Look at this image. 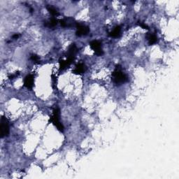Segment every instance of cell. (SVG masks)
Listing matches in <instances>:
<instances>
[{"label": "cell", "mask_w": 179, "mask_h": 179, "mask_svg": "<svg viewBox=\"0 0 179 179\" xmlns=\"http://www.w3.org/2000/svg\"><path fill=\"white\" fill-rule=\"evenodd\" d=\"M112 80L116 85H121L127 81V76L122 71L120 66H116L112 73Z\"/></svg>", "instance_id": "1"}, {"label": "cell", "mask_w": 179, "mask_h": 179, "mask_svg": "<svg viewBox=\"0 0 179 179\" xmlns=\"http://www.w3.org/2000/svg\"><path fill=\"white\" fill-rule=\"evenodd\" d=\"M60 111L58 107H55L53 111V116H51L50 118V122L52 123L55 127L58 128V130L60 132H63L64 131V126L60 122Z\"/></svg>", "instance_id": "2"}, {"label": "cell", "mask_w": 179, "mask_h": 179, "mask_svg": "<svg viewBox=\"0 0 179 179\" xmlns=\"http://www.w3.org/2000/svg\"><path fill=\"white\" fill-rule=\"evenodd\" d=\"M1 137L3 138L4 136H7L9 134V121L6 118L2 116L1 118Z\"/></svg>", "instance_id": "3"}, {"label": "cell", "mask_w": 179, "mask_h": 179, "mask_svg": "<svg viewBox=\"0 0 179 179\" xmlns=\"http://www.w3.org/2000/svg\"><path fill=\"white\" fill-rule=\"evenodd\" d=\"M90 46L95 51V54L98 56H101L104 54V51L101 48V44L99 41H93L90 42Z\"/></svg>", "instance_id": "4"}, {"label": "cell", "mask_w": 179, "mask_h": 179, "mask_svg": "<svg viewBox=\"0 0 179 179\" xmlns=\"http://www.w3.org/2000/svg\"><path fill=\"white\" fill-rule=\"evenodd\" d=\"M76 27L77 28V31L76 32V34L77 36H83V35L88 34L90 31L89 27L88 26L83 25V24H81L79 23H76Z\"/></svg>", "instance_id": "5"}, {"label": "cell", "mask_w": 179, "mask_h": 179, "mask_svg": "<svg viewBox=\"0 0 179 179\" xmlns=\"http://www.w3.org/2000/svg\"><path fill=\"white\" fill-rule=\"evenodd\" d=\"M60 22L61 26L63 27H76V25L77 23V22H76L75 20L72 18H65V19L61 20Z\"/></svg>", "instance_id": "6"}, {"label": "cell", "mask_w": 179, "mask_h": 179, "mask_svg": "<svg viewBox=\"0 0 179 179\" xmlns=\"http://www.w3.org/2000/svg\"><path fill=\"white\" fill-rule=\"evenodd\" d=\"M34 76L32 74H29L25 78L24 80V86L26 87L28 89H32L34 86Z\"/></svg>", "instance_id": "7"}, {"label": "cell", "mask_w": 179, "mask_h": 179, "mask_svg": "<svg viewBox=\"0 0 179 179\" xmlns=\"http://www.w3.org/2000/svg\"><path fill=\"white\" fill-rule=\"evenodd\" d=\"M87 68L86 65L83 63H78L76 64L74 70L73 71V73H76V74H83V73L86 72Z\"/></svg>", "instance_id": "8"}, {"label": "cell", "mask_w": 179, "mask_h": 179, "mask_svg": "<svg viewBox=\"0 0 179 179\" xmlns=\"http://www.w3.org/2000/svg\"><path fill=\"white\" fill-rule=\"evenodd\" d=\"M78 52V48L74 44H72L70 45L69 47V50H68V57L67 58H75V55Z\"/></svg>", "instance_id": "9"}, {"label": "cell", "mask_w": 179, "mask_h": 179, "mask_svg": "<svg viewBox=\"0 0 179 179\" xmlns=\"http://www.w3.org/2000/svg\"><path fill=\"white\" fill-rule=\"evenodd\" d=\"M73 62V61H71V60H69V59H66V60H60V69L59 70L60 71H63V70L66 69V68L69 67L70 64Z\"/></svg>", "instance_id": "10"}, {"label": "cell", "mask_w": 179, "mask_h": 179, "mask_svg": "<svg viewBox=\"0 0 179 179\" xmlns=\"http://www.w3.org/2000/svg\"><path fill=\"white\" fill-rule=\"evenodd\" d=\"M148 41L149 45H153V44H156L158 42V37L155 34L153 33H148L147 34Z\"/></svg>", "instance_id": "11"}, {"label": "cell", "mask_w": 179, "mask_h": 179, "mask_svg": "<svg viewBox=\"0 0 179 179\" xmlns=\"http://www.w3.org/2000/svg\"><path fill=\"white\" fill-rule=\"evenodd\" d=\"M121 27L120 26L116 27L115 29H114L112 32H111L109 33V36L111 37H113V38L119 37V36L121 35Z\"/></svg>", "instance_id": "12"}, {"label": "cell", "mask_w": 179, "mask_h": 179, "mask_svg": "<svg viewBox=\"0 0 179 179\" xmlns=\"http://www.w3.org/2000/svg\"><path fill=\"white\" fill-rule=\"evenodd\" d=\"M46 9L50 14H51L53 16H59V12L57 10L55 7H53V6H50V5H48L46 6Z\"/></svg>", "instance_id": "13"}, {"label": "cell", "mask_w": 179, "mask_h": 179, "mask_svg": "<svg viewBox=\"0 0 179 179\" xmlns=\"http://www.w3.org/2000/svg\"><path fill=\"white\" fill-rule=\"evenodd\" d=\"M44 25H45V26L48 27H54L58 25V20H57L56 18H52V19L50 20L48 22H46Z\"/></svg>", "instance_id": "14"}, {"label": "cell", "mask_w": 179, "mask_h": 179, "mask_svg": "<svg viewBox=\"0 0 179 179\" xmlns=\"http://www.w3.org/2000/svg\"><path fill=\"white\" fill-rule=\"evenodd\" d=\"M31 60H32L33 62H36V63H39V62H40L39 58L38 55H35V54H32L31 55Z\"/></svg>", "instance_id": "15"}, {"label": "cell", "mask_w": 179, "mask_h": 179, "mask_svg": "<svg viewBox=\"0 0 179 179\" xmlns=\"http://www.w3.org/2000/svg\"><path fill=\"white\" fill-rule=\"evenodd\" d=\"M138 25H139L140 27H141L143 29H149L147 25H145V24H144V23H138Z\"/></svg>", "instance_id": "16"}, {"label": "cell", "mask_w": 179, "mask_h": 179, "mask_svg": "<svg viewBox=\"0 0 179 179\" xmlns=\"http://www.w3.org/2000/svg\"><path fill=\"white\" fill-rule=\"evenodd\" d=\"M18 37H19V34H14V36H13V39H18Z\"/></svg>", "instance_id": "17"}]
</instances>
